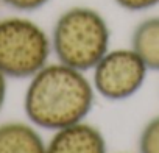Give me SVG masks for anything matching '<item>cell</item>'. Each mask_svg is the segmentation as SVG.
Instances as JSON below:
<instances>
[{
    "label": "cell",
    "instance_id": "obj_11",
    "mask_svg": "<svg viewBox=\"0 0 159 153\" xmlns=\"http://www.w3.org/2000/svg\"><path fill=\"white\" fill-rule=\"evenodd\" d=\"M8 76H5L0 72V111L3 109V105L7 102V92H8Z\"/></svg>",
    "mask_w": 159,
    "mask_h": 153
},
{
    "label": "cell",
    "instance_id": "obj_1",
    "mask_svg": "<svg viewBox=\"0 0 159 153\" xmlns=\"http://www.w3.org/2000/svg\"><path fill=\"white\" fill-rule=\"evenodd\" d=\"M95 89L84 72L62 63L45 64L30 78L24 97L28 120L56 131L83 122L94 106Z\"/></svg>",
    "mask_w": 159,
    "mask_h": 153
},
{
    "label": "cell",
    "instance_id": "obj_5",
    "mask_svg": "<svg viewBox=\"0 0 159 153\" xmlns=\"http://www.w3.org/2000/svg\"><path fill=\"white\" fill-rule=\"evenodd\" d=\"M47 153H106V139L97 127L83 120L56 130L47 142Z\"/></svg>",
    "mask_w": 159,
    "mask_h": 153
},
{
    "label": "cell",
    "instance_id": "obj_3",
    "mask_svg": "<svg viewBox=\"0 0 159 153\" xmlns=\"http://www.w3.org/2000/svg\"><path fill=\"white\" fill-rule=\"evenodd\" d=\"M52 39L34 21L22 16L0 19V72L8 78H31L48 64Z\"/></svg>",
    "mask_w": 159,
    "mask_h": 153
},
{
    "label": "cell",
    "instance_id": "obj_7",
    "mask_svg": "<svg viewBox=\"0 0 159 153\" xmlns=\"http://www.w3.org/2000/svg\"><path fill=\"white\" fill-rule=\"evenodd\" d=\"M131 49L148 70L159 72V16L147 17L136 25L131 35Z\"/></svg>",
    "mask_w": 159,
    "mask_h": 153
},
{
    "label": "cell",
    "instance_id": "obj_10",
    "mask_svg": "<svg viewBox=\"0 0 159 153\" xmlns=\"http://www.w3.org/2000/svg\"><path fill=\"white\" fill-rule=\"evenodd\" d=\"M114 2L122 10L131 11V13L147 11L159 5V0H114Z\"/></svg>",
    "mask_w": 159,
    "mask_h": 153
},
{
    "label": "cell",
    "instance_id": "obj_4",
    "mask_svg": "<svg viewBox=\"0 0 159 153\" xmlns=\"http://www.w3.org/2000/svg\"><path fill=\"white\" fill-rule=\"evenodd\" d=\"M92 70L95 92L112 102L126 100L137 94L148 73V67L131 47L109 49Z\"/></svg>",
    "mask_w": 159,
    "mask_h": 153
},
{
    "label": "cell",
    "instance_id": "obj_6",
    "mask_svg": "<svg viewBox=\"0 0 159 153\" xmlns=\"http://www.w3.org/2000/svg\"><path fill=\"white\" fill-rule=\"evenodd\" d=\"M0 153H47V144L33 123H0Z\"/></svg>",
    "mask_w": 159,
    "mask_h": 153
},
{
    "label": "cell",
    "instance_id": "obj_2",
    "mask_svg": "<svg viewBox=\"0 0 159 153\" xmlns=\"http://www.w3.org/2000/svg\"><path fill=\"white\" fill-rule=\"evenodd\" d=\"M50 39L59 63L88 72L109 50L111 28L100 11L89 7H72L59 14Z\"/></svg>",
    "mask_w": 159,
    "mask_h": 153
},
{
    "label": "cell",
    "instance_id": "obj_9",
    "mask_svg": "<svg viewBox=\"0 0 159 153\" xmlns=\"http://www.w3.org/2000/svg\"><path fill=\"white\" fill-rule=\"evenodd\" d=\"M50 0H0V3L5 7L19 11V13H31L44 8Z\"/></svg>",
    "mask_w": 159,
    "mask_h": 153
},
{
    "label": "cell",
    "instance_id": "obj_8",
    "mask_svg": "<svg viewBox=\"0 0 159 153\" xmlns=\"http://www.w3.org/2000/svg\"><path fill=\"white\" fill-rule=\"evenodd\" d=\"M139 153H159V116L150 119L139 136Z\"/></svg>",
    "mask_w": 159,
    "mask_h": 153
}]
</instances>
